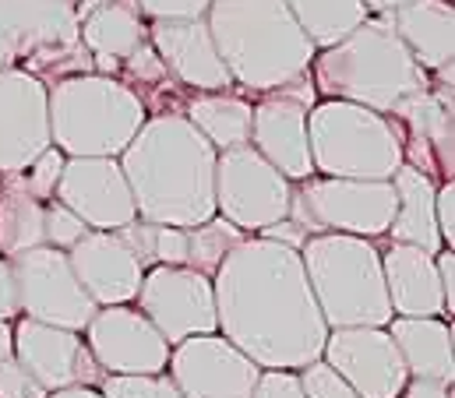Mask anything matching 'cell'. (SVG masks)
<instances>
[{
	"label": "cell",
	"mask_w": 455,
	"mask_h": 398,
	"mask_svg": "<svg viewBox=\"0 0 455 398\" xmlns=\"http://www.w3.org/2000/svg\"><path fill=\"white\" fill-rule=\"evenodd\" d=\"M216 324L261 370H300L322 360L325 321L300 251L243 236L212 272Z\"/></svg>",
	"instance_id": "6da1fadb"
},
{
	"label": "cell",
	"mask_w": 455,
	"mask_h": 398,
	"mask_svg": "<svg viewBox=\"0 0 455 398\" xmlns=\"http://www.w3.org/2000/svg\"><path fill=\"white\" fill-rule=\"evenodd\" d=\"M216 155L184 113L145 120L116 159L138 219L177 229L216 219Z\"/></svg>",
	"instance_id": "7a4b0ae2"
},
{
	"label": "cell",
	"mask_w": 455,
	"mask_h": 398,
	"mask_svg": "<svg viewBox=\"0 0 455 398\" xmlns=\"http://www.w3.org/2000/svg\"><path fill=\"white\" fill-rule=\"evenodd\" d=\"M229 78L251 92H283L311 75L315 43L286 0H212L205 11Z\"/></svg>",
	"instance_id": "3957f363"
},
{
	"label": "cell",
	"mask_w": 455,
	"mask_h": 398,
	"mask_svg": "<svg viewBox=\"0 0 455 398\" xmlns=\"http://www.w3.org/2000/svg\"><path fill=\"white\" fill-rule=\"evenodd\" d=\"M315 89L325 100L392 113L427 89V71L410 57L392 28V14H367L349 36L325 46L311 60Z\"/></svg>",
	"instance_id": "277c9868"
},
{
	"label": "cell",
	"mask_w": 455,
	"mask_h": 398,
	"mask_svg": "<svg viewBox=\"0 0 455 398\" xmlns=\"http://www.w3.org/2000/svg\"><path fill=\"white\" fill-rule=\"evenodd\" d=\"M50 141L68 159H120L141 131L145 102L110 75H75L46 85Z\"/></svg>",
	"instance_id": "5b68a950"
},
{
	"label": "cell",
	"mask_w": 455,
	"mask_h": 398,
	"mask_svg": "<svg viewBox=\"0 0 455 398\" xmlns=\"http://www.w3.org/2000/svg\"><path fill=\"white\" fill-rule=\"evenodd\" d=\"M300 261L311 283L325 328H388L392 303L385 293L381 251L374 240L318 233L300 247Z\"/></svg>",
	"instance_id": "8992f818"
},
{
	"label": "cell",
	"mask_w": 455,
	"mask_h": 398,
	"mask_svg": "<svg viewBox=\"0 0 455 398\" xmlns=\"http://www.w3.org/2000/svg\"><path fill=\"white\" fill-rule=\"evenodd\" d=\"M311 166L339 180H392L406 163L399 127L367 106L322 100L307 109Z\"/></svg>",
	"instance_id": "52a82bcc"
},
{
	"label": "cell",
	"mask_w": 455,
	"mask_h": 398,
	"mask_svg": "<svg viewBox=\"0 0 455 398\" xmlns=\"http://www.w3.org/2000/svg\"><path fill=\"white\" fill-rule=\"evenodd\" d=\"M395 215L392 180H339V177H307L293 191L290 215L311 236L346 233V236H385Z\"/></svg>",
	"instance_id": "ba28073f"
},
{
	"label": "cell",
	"mask_w": 455,
	"mask_h": 398,
	"mask_svg": "<svg viewBox=\"0 0 455 398\" xmlns=\"http://www.w3.org/2000/svg\"><path fill=\"white\" fill-rule=\"evenodd\" d=\"M293 187L290 180L265 163L251 145L227 148L216 155V215L227 219L247 236L275 226L290 215Z\"/></svg>",
	"instance_id": "9c48e42d"
},
{
	"label": "cell",
	"mask_w": 455,
	"mask_h": 398,
	"mask_svg": "<svg viewBox=\"0 0 455 398\" xmlns=\"http://www.w3.org/2000/svg\"><path fill=\"white\" fill-rule=\"evenodd\" d=\"M134 303L156 324V331L170 342V349L180 346L184 338L220 331V324H216L212 275L195 272L188 265H156V268H145Z\"/></svg>",
	"instance_id": "30bf717a"
},
{
	"label": "cell",
	"mask_w": 455,
	"mask_h": 398,
	"mask_svg": "<svg viewBox=\"0 0 455 398\" xmlns=\"http://www.w3.org/2000/svg\"><path fill=\"white\" fill-rule=\"evenodd\" d=\"M11 272L18 283V306L21 317L68 328V331H85L92 314L100 310L82 283L75 279L68 254L57 247H32L18 258H11Z\"/></svg>",
	"instance_id": "8fae6325"
},
{
	"label": "cell",
	"mask_w": 455,
	"mask_h": 398,
	"mask_svg": "<svg viewBox=\"0 0 455 398\" xmlns=\"http://www.w3.org/2000/svg\"><path fill=\"white\" fill-rule=\"evenodd\" d=\"M82 338L103 374H166L170 342L134 303L100 306Z\"/></svg>",
	"instance_id": "7c38bea8"
},
{
	"label": "cell",
	"mask_w": 455,
	"mask_h": 398,
	"mask_svg": "<svg viewBox=\"0 0 455 398\" xmlns=\"http://www.w3.org/2000/svg\"><path fill=\"white\" fill-rule=\"evenodd\" d=\"M166 374L184 398H251L261 367L251 363L220 331H212L173 346Z\"/></svg>",
	"instance_id": "4fadbf2b"
},
{
	"label": "cell",
	"mask_w": 455,
	"mask_h": 398,
	"mask_svg": "<svg viewBox=\"0 0 455 398\" xmlns=\"http://www.w3.org/2000/svg\"><path fill=\"white\" fill-rule=\"evenodd\" d=\"M322 360L360 398H399L410 381L388 328H332Z\"/></svg>",
	"instance_id": "5bb4252c"
},
{
	"label": "cell",
	"mask_w": 455,
	"mask_h": 398,
	"mask_svg": "<svg viewBox=\"0 0 455 398\" xmlns=\"http://www.w3.org/2000/svg\"><path fill=\"white\" fill-rule=\"evenodd\" d=\"M11 328H14V360L39 381V388L46 392L100 388V381L107 378L92 360L82 331L39 324L28 317H18Z\"/></svg>",
	"instance_id": "9a60e30c"
},
{
	"label": "cell",
	"mask_w": 455,
	"mask_h": 398,
	"mask_svg": "<svg viewBox=\"0 0 455 398\" xmlns=\"http://www.w3.org/2000/svg\"><path fill=\"white\" fill-rule=\"evenodd\" d=\"M50 145L46 82L28 71H0V173H25Z\"/></svg>",
	"instance_id": "2e32d148"
},
{
	"label": "cell",
	"mask_w": 455,
	"mask_h": 398,
	"mask_svg": "<svg viewBox=\"0 0 455 398\" xmlns=\"http://www.w3.org/2000/svg\"><path fill=\"white\" fill-rule=\"evenodd\" d=\"M53 201L71 208L96 233H116L138 219L116 159H64Z\"/></svg>",
	"instance_id": "e0dca14e"
},
{
	"label": "cell",
	"mask_w": 455,
	"mask_h": 398,
	"mask_svg": "<svg viewBox=\"0 0 455 398\" xmlns=\"http://www.w3.org/2000/svg\"><path fill=\"white\" fill-rule=\"evenodd\" d=\"M307 100L290 89L251 106V148L290 184L315 177L307 148Z\"/></svg>",
	"instance_id": "ac0fdd59"
},
{
	"label": "cell",
	"mask_w": 455,
	"mask_h": 398,
	"mask_svg": "<svg viewBox=\"0 0 455 398\" xmlns=\"http://www.w3.org/2000/svg\"><path fill=\"white\" fill-rule=\"evenodd\" d=\"M148 39H152V50L156 57L163 60V68L198 89V92H227L233 85L227 64L212 43V32H209V21L205 18H195V21H152L148 25Z\"/></svg>",
	"instance_id": "d6986e66"
},
{
	"label": "cell",
	"mask_w": 455,
	"mask_h": 398,
	"mask_svg": "<svg viewBox=\"0 0 455 398\" xmlns=\"http://www.w3.org/2000/svg\"><path fill=\"white\" fill-rule=\"evenodd\" d=\"M68 254V265L82 290L96 306H116V303H134L141 286V261L131 254V247L116 233H89L78 240Z\"/></svg>",
	"instance_id": "ffe728a7"
},
{
	"label": "cell",
	"mask_w": 455,
	"mask_h": 398,
	"mask_svg": "<svg viewBox=\"0 0 455 398\" xmlns=\"http://www.w3.org/2000/svg\"><path fill=\"white\" fill-rule=\"evenodd\" d=\"M381 275L395 317H445L435 254L410 243H392L381 254Z\"/></svg>",
	"instance_id": "44dd1931"
},
{
	"label": "cell",
	"mask_w": 455,
	"mask_h": 398,
	"mask_svg": "<svg viewBox=\"0 0 455 398\" xmlns=\"http://www.w3.org/2000/svg\"><path fill=\"white\" fill-rule=\"evenodd\" d=\"M392 28L424 71H445L455 57L452 0H410L392 11Z\"/></svg>",
	"instance_id": "7402d4cb"
},
{
	"label": "cell",
	"mask_w": 455,
	"mask_h": 398,
	"mask_svg": "<svg viewBox=\"0 0 455 398\" xmlns=\"http://www.w3.org/2000/svg\"><path fill=\"white\" fill-rule=\"evenodd\" d=\"M388 335H392L410 378H427V381H445V385L455 381L452 321H445V317H392Z\"/></svg>",
	"instance_id": "603a6c76"
},
{
	"label": "cell",
	"mask_w": 455,
	"mask_h": 398,
	"mask_svg": "<svg viewBox=\"0 0 455 398\" xmlns=\"http://www.w3.org/2000/svg\"><path fill=\"white\" fill-rule=\"evenodd\" d=\"M392 191H395V215H392L385 236H392V243H410L427 254H438L445 243H442L438 222H435V195H438L435 177L403 163L392 173Z\"/></svg>",
	"instance_id": "cb8c5ba5"
},
{
	"label": "cell",
	"mask_w": 455,
	"mask_h": 398,
	"mask_svg": "<svg viewBox=\"0 0 455 398\" xmlns=\"http://www.w3.org/2000/svg\"><path fill=\"white\" fill-rule=\"evenodd\" d=\"M82 39L96 57H110V60L124 57L127 60L138 46H145L148 28H145L134 0H110L85 14Z\"/></svg>",
	"instance_id": "d4e9b609"
},
{
	"label": "cell",
	"mask_w": 455,
	"mask_h": 398,
	"mask_svg": "<svg viewBox=\"0 0 455 398\" xmlns=\"http://www.w3.org/2000/svg\"><path fill=\"white\" fill-rule=\"evenodd\" d=\"M188 123L216 148H240L251 145V102L229 92H202L188 102Z\"/></svg>",
	"instance_id": "484cf974"
},
{
	"label": "cell",
	"mask_w": 455,
	"mask_h": 398,
	"mask_svg": "<svg viewBox=\"0 0 455 398\" xmlns=\"http://www.w3.org/2000/svg\"><path fill=\"white\" fill-rule=\"evenodd\" d=\"M43 243V201L25 191L21 173H11L0 187V258L11 261Z\"/></svg>",
	"instance_id": "4316f807"
},
{
	"label": "cell",
	"mask_w": 455,
	"mask_h": 398,
	"mask_svg": "<svg viewBox=\"0 0 455 398\" xmlns=\"http://www.w3.org/2000/svg\"><path fill=\"white\" fill-rule=\"evenodd\" d=\"M403 116H406V123L413 127V138H417V145L424 141V145H431V159H435V170H442L449 180H452V100H445V96H431L427 89L424 92H417V96H410V100H403L395 106Z\"/></svg>",
	"instance_id": "83f0119b"
},
{
	"label": "cell",
	"mask_w": 455,
	"mask_h": 398,
	"mask_svg": "<svg viewBox=\"0 0 455 398\" xmlns=\"http://www.w3.org/2000/svg\"><path fill=\"white\" fill-rule=\"evenodd\" d=\"M286 7L304 28V36L315 43V50L339 43L367 18L363 0H286Z\"/></svg>",
	"instance_id": "f1b7e54d"
},
{
	"label": "cell",
	"mask_w": 455,
	"mask_h": 398,
	"mask_svg": "<svg viewBox=\"0 0 455 398\" xmlns=\"http://www.w3.org/2000/svg\"><path fill=\"white\" fill-rule=\"evenodd\" d=\"M116 236L131 247V254L141 261V268H156V265H188V229L156 226V222L134 219L131 226L116 229Z\"/></svg>",
	"instance_id": "f546056e"
},
{
	"label": "cell",
	"mask_w": 455,
	"mask_h": 398,
	"mask_svg": "<svg viewBox=\"0 0 455 398\" xmlns=\"http://www.w3.org/2000/svg\"><path fill=\"white\" fill-rule=\"evenodd\" d=\"M243 236L247 233H240L236 226H229L227 219H220V215L202 222V226H195V229H188V268L212 275Z\"/></svg>",
	"instance_id": "4dcf8cb0"
},
{
	"label": "cell",
	"mask_w": 455,
	"mask_h": 398,
	"mask_svg": "<svg viewBox=\"0 0 455 398\" xmlns=\"http://www.w3.org/2000/svg\"><path fill=\"white\" fill-rule=\"evenodd\" d=\"M103 398H184L170 374H107L100 381Z\"/></svg>",
	"instance_id": "1f68e13d"
},
{
	"label": "cell",
	"mask_w": 455,
	"mask_h": 398,
	"mask_svg": "<svg viewBox=\"0 0 455 398\" xmlns=\"http://www.w3.org/2000/svg\"><path fill=\"white\" fill-rule=\"evenodd\" d=\"M92 229L71 211L64 208L60 201H46L43 204V240L46 247H57V251H71L78 240H85Z\"/></svg>",
	"instance_id": "d6a6232c"
},
{
	"label": "cell",
	"mask_w": 455,
	"mask_h": 398,
	"mask_svg": "<svg viewBox=\"0 0 455 398\" xmlns=\"http://www.w3.org/2000/svg\"><path fill=\"white\" fill-rule=\"evenodd\" d=\"M64 152L60 148H46L25 173H21V184H25V191L32 195L36 201H53V195H57V184H60V173H64Z\"/></svg>",
	"instance_id": "836d02e7"
},
{
	"label": "cell",
	"mask_w": 455,
	"mask_h": 398,
	"mask_svg": "<svg viewBox=\"0 0 455 398\" xmlns=\"http://www.w3.org/2000/svg\"><path fill=\"white\" fill-rule=\"evenodd\" d=\"M297 381H300L304 398H360L325 360H315V363L300 367L297 370Z\"/></svg>",
	"instance_id": "e575fe53"
},
{
	"label": "cell",
	"mask_w": 455,
	"mask_h": 398,
	"mask_svg": "<svg viewBox=\"0 0 455 398\" xmlns=\"http://www.w3.org/2000/svg\"><path fill=\"white\" fill-rule=\"evenodd\" d=\"M212 0H134L138 14L148 21H195L205 18Z\"/></svg>",
	"instance_id": "d590c367"
},
{
	"label": "cell",
	"mask_w": 455,
	"mask_h": 398,
	"mask_svg": "<svg viewBox=\"0 0 455 398\" xmlns=\"http://www.w3.org/2000/svg\"><path fill=\"white\" fill-rule=\"evenodd\" d=\"M50 392L39 388V381L11 356L0 360V398H46Z\"/></svg>",
	"instance_id": "8d00e7d4"
},
{
	"label": "cell",
	"mask_w": 455,
	"mask_h": 398,
	"mask_svg": "<svg viewBox=\"0 0 455 398\" xmlns=\"http://www.w3.org/2000/svg\"><path fill=\"white\" fill-rule=\"evenodd\" d=\"M251 398H304L297 370H261Z\"/></svg>",
	"instance_id": "74e56055"
},
{
	"label": "cell",
	"mask_w": 455,
	"mask_h": 398,
	"mask_svg": "<svg viewBox=\"0 0 455 398\" xmlns=\"http://www.w3.org/2000/svg\"><path fill=\"white\" fill-rule=\"evenodd\" d=\"M435 222H438V236L445 247H455V184L449 180L445 187H438L435 195Z\"/></svg>",
	"instance_id": "f35d334b"
},
{
	"label": "cell",
	"mask_w": 455,
	"mask_h": 398,
	"mask_svg": "<svg viewBox=\"0 0 455 398\" xmlns=\"http://www.w3.org/2000/svg\"><path fill=\"white\" fill-rule=\"evenodd\" d=\"M258 236H265V240H272V243H279V247H290V251H300L304 243H307V229L300 226V222H293V219H279L275 226H268V229H261Z\"/></svg>",
	"instance_id": "ab89813d"
},
{
	"label": "cell",
	"mask_w": 455,
	"mask_h": 398,
	"mask_svg": "<svg viewBox=\"0 0 455 398\" xmlns=\"http://www.w3.org/2000/svg\"><path fill=\"white\" fill-rule=\"evenodd\" d=\"M435 268H438V286H442V299H445V317H452L455 310V251L442 247L435 254Z\"/></svg>",
	"instance_id": "60d3db41"
},
{
	"label": "cell",
	"mask_w": 455,
	"mask_h": 398,
	"mask_svg": "<svg viewBox=\"0 0 455 398\" xmlns=\"http://www.w3.org/2000/svg\"><path fill=\"white\" fill-rule=\"evenodd\" d=\"M21 306H18V283L11 272V261L0 258V321H18Z\"/></svg>",
	"instance_id": "b9f144b4"
},
{
	"label": "cell",
	"mask_w": 455,
	"mask_h": 398,
	"mask_svg": "<svg viewBox=\"0 0 455 398\" xmlns=\"http://www.w3.org/2000/svg\"><path fill=\"white\" fill-rule=\"evenodd\" d=\"M399 398H452V385H445V381H427V378H410Z\"/></svg>",
	"instance_id": "7bdbcfd3"
},
{
	"label": "cell",
	"mask_w": 455,
	"mask_h": 398,
	"mask_svg": "<svg viewBox=\"0 0 455 398\" xmlns=\"http://www.w3.org/2000/svg\"><path fill=\"white\" fill-rule=\"evenodd\" d=\"M14 356V328L11 321H0V360H11Z\"/></svg>",
	"instance_id": "ee69618b"
},
{
	"label": "cell",
	"mask_w": 455,
	"mask_h": 398,
	"mask_svg": "<svg viewBox=\"0 0 455 398\" xmlns=\"http://www.w3.org/2000/svg\"><path fill=\"white\" fill-rule=\"evenodd\" d=\"M403 4H410V0H363L367 14H392V11H399Z\"/></svg>",
	"instance_id": "f6af8a7d"
},
{
	"label": "cell",
	"mask_w": 455,
	"mask_h": 398,
	"mask_svg": "<svg viewBox=\"0 0 455 398\" xmlns=\"http://www.w3.org/2000/svg\"><path fill=\"white\" fill-rule=\"evenodd\" d=\"M46 398H103L100 388H60V392H50Z\"/></svg>",
	"instance_id": "bcb514c9"
}]
</instances>
